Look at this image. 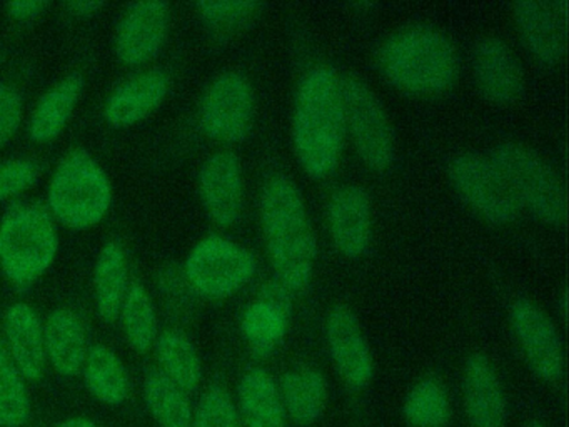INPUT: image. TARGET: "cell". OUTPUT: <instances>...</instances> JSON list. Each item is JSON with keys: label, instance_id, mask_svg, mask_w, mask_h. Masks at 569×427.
Segmentation results:
<instances>
[{"label": "cell", "instance_id": "d6a6232c", "mask_svg": "<svg viewBox=\"0 0 569 427\" xmlns=\"http://www.w3.org/2000/svg\"><path fill=\"white\" fill-rule=\"evenodd\" d=\"M202 22L216 33H232L251 22L262 9L261 2H199L196 3Z\"/></svg>", "mask_w": 569, "mask_h": 427}, {"label": "cell", "instance_id": "f35d334b", "mask_svg": "<svg viewBox=\"0 0 569 427\" xmlns=\"http://www.w3.org/2000/svg\"><path fill=\"white\" fill-rule=\"evenodd\" d=\"M54 427H98V424L92 419H88V417H71V419L56 424Z\"/></svg>", "mask_w": 569, "mask_h": 427}, {"label": "cell", "instance_id": "83f0119b", "mask_svg": "<svg viewBox=\"0 0 569 427\" xmlns=\"http://www.w3.org/2000/svg\"><path fill=\"white\" fill-rule=\"evenodd\" d=\"M86 386L99 403L119 406L129 396V376L124 364L108 346H92L84 367Z\"/></svg>", "mask_w": 569, "mask_h": 427}, {"label": "cell", "instance_id": "9c48e42d", "mask_svg": "<svg viewBox=\"0 0 569 427\" xmlns=\"http://www.w3.org/2000/svg\"><path fill=\"white\" fill-rule=\"evenodd\" d=\"M256 96L244 73L226 70L212 79L199 103V126L209 139L236 143L251 133Z\"/></svg>", "mask_w": 569, "mask_h": 427}, {"label": "cell", "instance_id": "7a4b0ae2", "mask_svg": "<svg viewBox=\"0 0 569 427\" xmlns=\"http://www.w3.org/2000/svg\"><path fill=\"white\" fill-rule=\"evenodd\" d=\"M345 139L341 77L332 67H312L299 82L292 113V143L308 176H331L341 159Z\"/></svg>", "mask_w": 569, "mask_h": 427}, {"label": "cell", "instance_id": "836d02e7", "mask_svg": "<svg viewBox=\"0 0 569 427\" xmlns=\"http://www.w3.org/2000/svg\"><path fill=\"white\" fill-rule=\"evenodd\" d=\"M191 427H244V424L231 394L222 386H212L202 396Z\"/></svg>", "mask_w": 569, "mask_h": 427}, {"label": "cell", "instance_id": "7c38bea8", "mask_svg": "<svg viewBox=\"0 0 569 427\" xmlns=\"http://www.w3.org/2000/svg\"><path fill=\"white\" fill-rule=\"evenodd\" d=\"M512 334L532 373L546 383H556L565 374V349L551 317L529 299H518L509 314Z\"/></svg>", "mask_w": 569, "mask_h": 427}, {"label": "cell", "instance_id": "f546056e", "mask_svg": "<svg viewBox=\"0 0 569 427\" xmlns=\"http://www.w3.org/2000/svg\"><path fill=\"white\" fill-rule=\"evenodd\" d=\"M144 400L149 413L161 427H191L194 410L188 393L159 369L144 379Z\"/></svg>", "mask_w": 569, "mask_h": 427}, {"label": "cell", "instance_id": "8992f818", "mask_svg": "<svg viewBox=\"0 0 569 427\" xmlns=\"http://www.w3.org/2000/svg\"><path fill=\"white\" fill-rule=\"evenodd\" d=\"M519 206L549 226L566 217V192L558 172L539 153L518 142H502L492 152Z\"/></svg>", "mask_w": 569, "mask_h": 427}, {"label": "cell", "instance_id": "4dcf8cb0", "mask_svg": "<svg viewBox=\"0 0 569 427\" xmlns=\"http://www.w3.org/2000/svg\"><path fill=\"white\" fill-rule=\"evenodd\" d=\"M402 414L411 427H446L451 417V404L445 386L435 377L419 380L409 390Z\"/></svg>", "mask_w": 569, "mask_h": 427}, {"label": "cell", "instance_id": "d6986e66", "mask_svg": "<svg viewBox=\"0 0 569 427\" xmlns=\"http://www.w3.org/2000/svg\"><path fill=\"white\" fill-rule=\"evenodd\" d=\"M462 400L471 427H505L508 400L498 370L485 354H472L462 373Z\"/></svg>", "mask_w": 569, "mask_h": 427}, {"label": "cell", "instance_id": "ffe728a7", "mask_svg": "<svg viewBox=\"0 0 569 427\" xmlns=\"http://www.w3.org/2000/svg\"><path fill=\"white\" fill-rule=\"evenodd\" d=\"M2 340L26 380L34 383L44 376L46 364H48L44 322L31 304L19 300L8 307L4 314Z\"/></svg>", "mask_w": 569, "mask_h": 427}, {"label": "cell", "instance_id": "e0dca14e", "mask_svg": "<svg viewBox=\"0 0 569 427\" xmlns=\"http://www.w3.org/2000/svg\"><path fill=\"white\" fill-rule=\"evenodd\" d=\"M328 226L339 252L351 259L365 256L372 239V207L368 192L356 183L339 186L329 197Z\"/></svg>", "mask_w": 569, "mask_h": 427}, {"label": "cell", "instance_id": "484cf974", "mask_svg": "<svg viewBox=\"0 0 569 427\" xmlns=\"http://www.w3.org/2000/svg\"><path fill=\"white\" fill-rule=\"evenodd\" d=\"M236 407L246 427H286L279 386L262 367H252L241 377Z\"/></svg>", "mask_w": 569, "mask_h": 427}, {"label": "cell", "instance_id": "f1b7e54d", "mask_svg": "<svg viewBox=\"0 0 569 427\" xmlns=\"http://www.w3.org/2000/svg\"><path fill=\"white\" fill-rule=\"evenodd\" d=\"M119 319L126 339L136 352L148 354L152 350L159 336L158 310L144 284H131L122 302Z\"/></svg>", "mask_w": 569, "mask_h": 427}, {"label": "cell", "instance_id": "5bb4252c", "mask_svg": "<svg viewBox=\"0 0 569 427\" xmlns=\"http://www.w3.org/2000/svg\"><path fill=\"white\" fill-rule=\"evenodd\" d=\"M326 344L341 379L352 389H362L375 374L371 347L351 307L338 304L326 317Z\"/></svg>", "mask_w": 569, "mask_h": 427}, {"label": "cell", "instance_id": "d4e9b609", "mask_svg": "<svg viewBox=\"0 0 569 427\" xmlns=\"http://www.w3.org/2000/svg\"><path fill=\"white\" fill-rule=\"evenodd\" d=\"M279 393L284 404L286 417L299 427L318 423L328 406V383L316 367H292L282 376Z\"/></svg>", "mask_w": 569, "mask_h": 427}, {"label": "cell", "instance_id": "603a6c76", "mask_svg": "<svg viewBox=\"0 0 569 427\" xmlns=\"http://www.w3.org/2000/svg\"><path fill=\"white\" fill-rule=\"evenodd\" d=\"M44 346L48 363L56 373L79 376L91 349L81 316L69 307L52 310L44 320Z\"/></svg>", "mask_w": 569, "mask_h": 427}, {"label": "cell", "instance_id": "7402d4cb", "mask_svg": "<svg viewBox=\"0 0 569 427\" xmlns=\"http://www.w3.org/2000/svg\"><path fill=\"white\" fill-rule=\"evenodd\" d=\"M84 77L72 72L52 83L36 102L28 122V137L38 146L54 142L71 122L84 93Z\"/></svg>", "mask_w": 569, "mask_h": 427}, {"label": "cell", "instance_id": "8fae6325", "mask_svg": "<svg viewBox=\"0 0 569 427\" xmlns=\"http://www.w3.org/2000/svg\"><path fill=\"white\" fill-rule=\"evenodd\" d=\"M171 22L168 2L129 3L116 27L114 53L119 62L131 69L151 63L168 42Z\"/></svg>", "mask_w": 569, "mask_h": 427}, {"label": "cell", "instance_id": "4fadbf2b", "mask_svg": "<svg viewBox=\"0 0 569 427\" xmlns=\"http://www.w3.org/2000/svg\"><path fill=\"white\" fill-rule=\"evenodd\" d=\"M199 197L212 222L234 226L244 207V172L238 153L216 150L202 162L198 176Z\"/></svg>", "mask_w": 569, "mask_h": 427}, {"label": "cell", "instance_id": "74e56055", "mask_svg": "<svg viewBox=\"0 0 569 427\" xmlns=\"http://www.w3.org/2000/svg\"><path fill=\"white\" fill-rule=\"evenodd\" d=\"M104 6V2H81V0H79V2L66 3L69 12L74 17H81V19L96 16V13H98Z\"/></svg>", "mask_w": 569, "mask_h": 427}, {"label": "cell", "instance_id": "6da1fadb", "mask_svg": "<svg viewBox=\"0 0 569 427\" xmlns=\"http://www.w3.org/2000/svg\"><path fill=\"white\" fill-rule=\"evenodd\" d=\"M259 219L276 279L299 292L308 287L318 259V239L305 197L295 180L274 173L259 196Z\"/></svg>", "mask_w": 569, "mask_h": 427}, {"label": "cell", "instance_id": "5b68a950", "mask_svg": "<svg viewBox=\"0 0 569 427\" xmlns=\"http://www.w3.org/2000/svg\"><path fill=\"white\" fill-rule=\"evenodd\" d=\"M59 249V226L42 203L14 202L0 217V272L18 289L42 279Z\"/></svg>", "mask_w": 569, "mask_h": 427}, {"label": "cell", "instance_id": "9a60e30c", "mask_svg": "<svg viewBox=\"0 0 569 427\" xmlns=\"http://www.w3.org/2000/svg\"><path fill=\"white\" fill-rule=\"evenodd\" d=\"M472 76L486 99L496 103H512L525 92V70L506 40L496 36L481 37L472 47Z\"/></svg>", "mask_w": 569, "mask_h": 427}, {"label": "cell", "instance_id": "cb8c5ba5", "mask_svg": "<svg viewBox=\"0 0 569 427\" xmlns=\"http://www.w3.org/2000/svg\"><path fill=\"white\" fill-rule=\"evenodd\" d=\"M131 284L124 247L118 240H109L99 250L92 269V296L96 309L106 322H116L119 319Z\"/></svg>", "mask_w": 569, "mask_h": 427}, {"label": "cell", "instance_id": "3957f363", "mask_svg": "<svg viewBox=\"0 0 569 427\" xmlns=\"http://www.w3.org/2000/svg\"><path fill=\"white\" fill-rule=\"evenodd\" d=\"M379 72L391 86L415 96H439L458 79L459 57L446 33L409 26L386 37L378 49Z\"/></svg>", "mask_w": 569, "mask_h": 427}, {"label": "cell", "instance_id": "1f68e13d", "mask_svg": "<svg viewBox=\"0 0 569 427\" xmlns=\"http://www.w3.org/2000/svg\"><path fill=\"white\" fill-rule=\"evenodd\" d=\"M31 414L26 379L0 337V427H21Z\"/></svg>", "mask_w": 569, "mask_h": 427}, {"label": "cell", "instance_id": "52a82bcc", "mask_svg": "<svg viewBox=\"0 0 569 427\" xmlns=\"http://www.w3.org/2000/svg\"><path fill=\"white\" fill-rule=\"evenodd\" d=\"M254 254L221 234L202 237L186 257L182 274L192 292L204 299L234 296L254 277Z\"/></svg>", "mask_w": 569, "mask_h": 427}, {"label": "cell", "instance_id": "ac0fdd59", "mask_svg": "<svg viewBox=\"0 0 569 427\" xmlns=\"http://www.w3.org/2000/svg\"><path fill=\"white\" fill-rule=\"evenodd\" d=\"M292 292L278 279L266 284L261 296L248 304L241 317L244 339L258 357L271 356L288 334Z\"/></svg>", "mask_w": 569, "mask_h": 427}, {"label": "cell", "instance_id": "d590c367", "mask_svg": "<svg viewBox=\"0 0 569 427\" xmlns=\"http://www.w3.org/2000/svg\"><path fill=\"white\" fill-rule=\"evenodd\" d=\"M24 122V97L18 87L0 82V150L14 139Z\"/></svg>", "mask_w": 569, "mask_h": 427}, {"label": "cell", "instance_id": "277c9868", "mask_svg": "<svg viewBox=\"0 0 569 427\" xmlns=\"http://www.w3.org/2000/svg\"><path fill=\"white\" fill-rule=\"evenodd\" d=\"M114 187L89 150H69L52 170L46 209L58 226L76 232L98 227L111 212Z\"/></svg>", "mask_w": 569, "mask_h": 427}, {"label": "cell", "instance_id": "ba28073f", "mask_svg": "<svg viewBox=\"0 0 569 427\" xmlns=\"http://www.w3.org/2000/svg\"><path fill=\"white\" fill-rule=\"evenodd\" d=\"M341 90L346 130L351 133L356 152L369 169L385 172L396 159L395 130L385 106L359 77L341 79Z\"/></svg>", "mask_w": 569, "mask_h": 427}, {"label": "cell", "instance_id": "8d00e7d4", "mask_svg": "<svg viewBox=\"0 0 569 427\" xmlns=\"http://www.w3.org/2000/svg\"><path fill=\"white\" fill-rule=\"evenodd\" d=\"M48 7L49 2H36V0L11 2L8 3V16L16 22H31V20L41 17Z\"/></svg>", "mask_w": 569, "mask_h": 427}, {"label": "cell", "instance_id": "e575fe53", "mask_svg": "<svg viewBox=\"0 0 569 427\" xmlns=\"http://www.w3.org/2000/svg\"><path fill=\"white\" fill-rule=\"evenodd\" d=\"M39 167L34 160L9 159L0 163V203L18 199L38 183Z\"/></svg>", "mask_w": 569, "mask_h": 427}, {"label": "cell", "instance_id": "4316f807", "mask_svg": "<svg viewBox=\"0 0 569 427\" xmlns=\"http://www.w3.org/2000/svg\"><path fill=\"white\" fill-rule=\"evenodd\" d=\"M156 359L164 376L186 393L198 389L202 379V363L192 340L178 329L159 332L154 347Z\"/></svg>", "mask_w": 569, "mask_h": 427}, {"label": "cell", "instance_id": "ab89813d", "mask_svg": "<svg viewBox=\"0 0 569 427\" xmlns=\"http://www.w3.org/2000/svg\"><path fill=\"white\" fill-rule=\"evenodd\" d=\"M528 427H548L546 424L539 423V420H532V423L528 424Z\"/></svg>", "mask_w": 569, "mask_h": 427}, {"label": "cell", "instance_id": "44dd1931", "mask_svg": "<svg viewBox=\"0 0 569 427\" xmlns=\"http://www.w3.org/2000/svg\"><path fill=\"white\" fill-rule=\"evenodd\" d=\"M516 26L526 49L546 66L558 63L566 49V22L555 2H518L512 6Z\"/></svg>", "mask_w": 569, "mask_h": 427}, {"label": "cell", "instance_id": "2e32d148", "mask_svg": "<svg viewBox=\"0 0 569 427\" xmlns=\"http://www.w3.org/2000/svg\"><path fill=\"white\" fill-rule=\"evenodd\" d=\"M168 93L169 77L164 70L139 69L109 93L102 116L112 129L138 126L159 110Z\"/></svg>", "mask_w": 569, "mask_h": 427}, {"label": "cell", "instance_id": "30bf717a", "mask_svg": "<svg viewBox=\"0 0 569 427\" xmlns=\"http://www.w3.org/2000/svg\"><path fill=\"white\" fill-rule=\"evenodd\" d=\"M449 179L459 197L488 222L505 226L518 219L521 206L489 157L459 153L449 166Z\"/></svg>", "mask_w": 569, "mask_h": 427}]
</instances>
